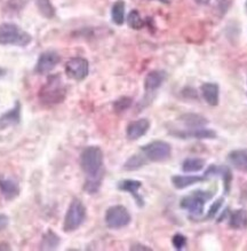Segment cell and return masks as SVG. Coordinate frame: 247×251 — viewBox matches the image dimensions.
Listing matches in <instances>:
<instances>
[{"label":"cell","mask_w":247,"mask_h":251,"mask_svg":"<svg viewBox=\"0 0 247 251\" xmlns=\"http://www.w3.org/2000/svg\"><path fill=\"white\" fill-rule=\"evenodd\" d=\"M80 168L87 176L85 189L90 194L97 192L101 185L103 168V152L97 146H90L80 155Z\"/></svg>","instance_id":"6da1fadb"},{"label":"cell","mask_w":247,"mask_h":251,"mask_svg":"<svg viewBox=\"0 0 247 251\" xmlns=\"http://www.w3.org/2000/svg\"><path fill=\"white\" fill-rule=\"evenodd\" d=\"M31 36L14 23L0 25V45H16L24 47L31 43Z\"/></svg>","instance_id":"7a4b0ae2"},{"label":"cell","mask_w":247,"mask_h":251,"mask_svg":"<svg viewBox=\"0 0 247 251\" xmlns=\"http://www.w3.org/2000/svg\"><path fill=\"white\" fill-rule=\"evenodd\" d=\"M64 97H66V89L59 75L49 77L39 92V99L44 104L60 103L63 101Z\"/></svg>","instance_id":"3957f363"},{"label":"cell","mask_w":247,"mask_h":251,"mask_svg":"<svg viewBox=\"0 0 247 251\" xmlns=\"http://www.w3.org/2000/svg\"><path fill=\"white\" fill-rule=\"evenodd\" d=\"M86 218V208L84 203L78 199H73L67 208V215L64 217L63 230L66 233H71L77 230L83 225Z\"/></svg>","instance_id":"277c9868"},{"label":"cell","mask_w":247,"mask_h":251,"mask_svg":"<svg viewBox=\"0 0 247 251\" xmlns=\"http://www.w3.org/2000/svg\"><path fill=\"white\" fill-rule=\"evenodd\" d=\"M212 192H204V191H195L191 192V194L184 196L181 200L180 206L182 209L188 210L191 215L201 216L204 212V208L206 202L213 198Z\"/></svg>","instance_id":"5b68a950"},{"label":"cell","mask_w":247,"mask_h":251,"mask_svg":"<svg viewBox=\"0 0 247 251\" xmlns=\"http://www.w3.org/2000/svg\"><path fill=\"white\" fill-rule=\"evenodd\" d=\"M142 154L151 162H164L171 157L172 147L168 142L157 140L145 145L141 149Z\"/></svg>","instance_id":"8992f818"},{"label":"cell","mask_w":247,"mask_h":251,"mask_svg":"<svg viewBox=\"0 0 247 251\" xmlns=\"http://www.w3.org/2000/svg\"><path fill=\"white\" fill-rule=\"evenodd\" d=\"M106 224L111 229H120L130 225L132 217L123 205L110 206L106 212Z\"/></svg>","instance_id":"52a82bcc"},{"label":"cell","mask_w":247,"mask_h":251,"mask_svg":"<svg viewBox=\"0 0 247 251\" xmlns=\"http://www.w3.org/2000/svg\"><path fill=\"white\" fill-rule=\"evenodd\" d=\"M66 73L72 79H85L90 73L89 61L84 59V57H73V59H71L67 62Z\"/></svg>","instance_id":"ba28073f"},{"label":"cell","mask_w":247,"mask_h":251,"mask_svg":"<svg viewBox=\"0 0 247 251\" xmlns=\"http://www.w3.org/2000/svg\"><path fill=\"white\" fill-rule=\"evenodd\" d=\"M60 55L56 52L53 50H48V52L43 53L40 55L38 62L36 66V73L37 74H47L52 71L60 62Z\"/></svg>","instance_id":"9c48e42d"},{"label":"cell","mask_w":247,"mask_h":251,"mask_svg":"<svg viewBox=\"0 0 247 251\" xmlns=\"http://www.w3.org/2000/svg\"><path fill=\"white\" fill-rule=\"evenodd\" d=\"M150 128V122L147 118H140V120L132 122L128 124L126 134L130 140H137L143 137Z\"/></svg>","instance_id":"30bf717a"},{"label":"cell","mask_w":247,"mask_h":251,"mask_svg":"<svg viewBox=\"0 0 247 251\" xmlns=\"http://www.w3.org/2000/svg\"><path fill=\"white\" fill-rule=\"evenodd\" d=\"M228 162L236 170L247 174V148L236 149L229 152Z\"/></svg>","instance_id":"8fae6325"},{"label":"cell","mask_w":247,"mask_h":251,"mask_svg":"<svg viewBox=\"0 0 247 251\" xmlns=\"http://www.w3.org/2000/svg\"><path fill=\"white\" fill-rule=\"evenodd\" d=\"M142 187V182L138 180H132V179H127V180H123L118 184V189L120 191L127 192L133 196L136 201L138 206H143L144 205V201L142 199V196L138 194V189Z\"/></svg>","instance_id":"7c38bea8"},{"label":"cell","mask_w":247,"mask_h":251,"mask_svg":"<svg viewBox=\"0 0 247 251\" xmlns=\"http://www.w3.org/2000/svg\"><path fill=\"white\" fill-rule=\"evenodd\" d=\"M0 192L7 201L16 199L20 194V187L18 182L8 178H4L0 176Z\"/></svg>","instance_id":"4fadbf2b"},{"label":"cell","mask_w":247,"mask_h":251,"mask_svg":"<svg viewBox=\"0 0 247 251\" xmlns=\"http://www.w3.org/2000/svg\"><path fill=\"white\" fill-rule=\"evenodd\" d=\"M20 118H21V106L20 102H16L13 109L0 116V131L16 125L20 122Z\"/></svg>","instance_id":"5bb4252c"},{"label":"cell","mask_w":247,"mask_h":251,"mask_svg":"<svg viewBox=\"0 0 247 251\" xmlns=\"http://www.w3.org/2000/svg\"><path fill=\"white\" fill-rule=\"evenodd\" d=\"M206 179H207L206 176L205 177H201V176H173L171 180L175 188L184 189L195 184L205 181Z\"/></svg>","instance_id":"9a60e30c"},{"label":"cell","mask_w":247,"mask_h":251,"mask_svg":"<svg viewBox=\"0 0 247 251\" xmlns=\"http://www.w3.org/2000/svg\"><path fill=\"white\" fill-rule=\"evenodd\" d=\"M211 175H218L220 177H222L223 182H225V192L228 194L230 191V185H231V180H232V175L231 171L228 166H216V165H212L209 166L208 170L206 171L205 176L208 177Z\"/></svg>","instance_id":"2e32d148"},{"label":"cell","mask_w":247,"mask_h":251,"mask_svg":"<svg viewBox=\"0 0 247 251\" xmlns=\"http://www.w3.org/2000/svg\"><path fill=\"white\" fill-rule=\"evenodd\" d=\"M165 80V73L164 71L155 70L151 71L147 75L144 80V89L147 92H152L161 86V84Z\"/></svg>","instance_id":"e0dca14e"},{"label":"cell","mask_w":247,"mask_h":251,"mask_svg":"<svg viewBox=\"0 0 247 251\" xmlns=\"http://www.w3.org/2000/svg\"><path fill=\"white\" fill-rule=\"evenodd\" d=\"M201 90L202 97H204L205 101L209 104V106H218L220 90L216 84L205 83L202 85Z\"/></svg>","instance_id":"ac0fdd59"},{"label":"cell","mask_w":247,"mask_h":251,"mask_svg":"<svg viewBox=\"0 0 247 251\" xmlns=\"http://www.w3.org/2000/svg\"><path fill=\"white\" fill-rule=\"evenodd\" d=\"M229 226L232 229H246L247 228V211L245 209H239L230 215Z\"/></svg>","instance_id":"d6986e66"},{"label":"cell","mask_w":247,"mask_h":251,"mask_svg":"<svg viewBox=\"0 0 247 251\" xmlns=\"http://www.w3.org/2000/svg\"><path fill=\"white\" fill-rule=\"evenodd\" d=\"M182 138H196V139H214L216 138V133L214 131L208 130V128L198 127L194 130H188L187 132H177L175 133Z\"/></svg>","instance_id":"ffe728a7"},{"label":"cell","mask_w":247,"mask_h":251,"mask_svg":"<svg viewBox=\"0 0 247 251\" xmlns=\"http://www.w3.org/2000/svg\"><path fill=\"white\" fill-rule=\"evenodd\" d=\"M180 120L189 127L188 130H194V128L204 127L205 125L207 124L206 118H204L202 116H199V115H196V114H185L180 118Z\"/></svg>","instance_id":"44dd1931"},{"label":"cell","mask_w":247,"mask_h":251,"mask_svg":"<svg viewBox=\"0 0 247 251\" xmlns=\"http://www.w3.org/2000/svg\"><path fill=\"white\" fill-rule=\"evenodd\" d=\"M60 237L56 235V233H54L53 230H48L45 235L43 236L42 241V250H55L57 247L60 246Z\"/></svg>","instance_id":"7402d4cb"},{"label":"cell","mask_w":247,"mask_h":251,"mask_svg":"<svg viewBox=\"0 0 247 251\" xmlns=\"http://www.w3.org/2000/svg\"><path fill=\"white\" fill-rule=\"evenodd\" d=\"M111 18L114 25H121L125 22V2L123 0H118L111 9Z\"/></svg>","instance_id":"603a6c76"},{"label":"cell","mask_w":247,"mask_h":251,"mask_svg":"<svg viewBox=\"0 0 247 251\" xmlns=\"http://www.w3.org/2000/svg\"><path fill=\"white\" fill-rule=\"evenodd\" d=\"M205 161L202 158L191 157L187 158L182 163V170L184 172H198L204 169Z\"/></svg>","instance_id":"cb8c5ba5"},{"label":"cell","mask_w":247,"mask_h":251,"mask_svg":"<svg viewBox=\"0 0 247 251\" xmlns=\"http://www.w3.org/2000/svg\"><path fill=\"white\" fill-rule=\"evenodd\" d=\"M147 158L143 155H133L128 161L124 164V170L126 171H136L145 165Z\"/></svg>","instance_id":"d4e9b609"},{"label":"cell","mask_w":247,"mask_h":251,"mask_svg":"<svg viewBox=\"0 0 247 251\" xmlns=\"http://www.w3.org/2000/svg\"><path fill=\"white\" fill-rule=\"evenodd\" d=\"M36 4L39 12L46 19H52L55 15V8H54L50 0H36Z\"/></svg>","instance_id":"484cf974"},{"label":"cell","mask_w":247,"mask_h":251,"mask_svg":"<svg viewBox=\"0 0 247 251\" xmlns=\"http://www.w3.org/2000/svg\"><path fill=\"white\" fill-rule=\"evenodd\" d=\"M127 25H130V28H132V29L140 30L144 26V21L142 20L140 13L134 9V11H132L130 14H128Z\"/></svg>","instance_id":"4316f807"},{"label":"cell","mask_w":247,"mask_h":251,"mask_svg":"<svg viewBox=\"0 0 247 251\" xmlns=\"http://www.w3.org/2000/svg\"><path fill=\"white\" fill-rule=\"evenodd\" d=\"M132 104V99L131 98H121V99L117 100L116 102H114L113 107H114V110L118 111V113H120V111H125L128 108L131 107Z\"/></svg>","instance_id":"83f0119b"},{"label":"cell","mask_w":247,"mask_h":251,"mask_svg":"<svg viewBox=\"0 0 247 251\" xmlns=\"http://www.w3.org/2000/svg\"><path fill=\"white\" fill-rule=\"evenodd\" d=\"M172 243H173V247L175 249L182 250L187 246V237L182 235V234H175L173 239H172Z\"/></svg>","instance_id":"f1b7e54d"},{"label":"cell","mask_w":247,"mask_h":251,"mask_svg":"<svg viewBox=\"0 0 247 251\" xmlns=\"http://www.w3.org/2000/svg\"><path fill=\"white\" fill-rule=\"evenodd\" d=\"M223 201H225V200H223V198H221V199L216 200V201L213 203L211 209H209V211L207 213V218L208 219L214 218V217L218 215V212L220 211V209H221V206L223 204Z\"/></svg>","instance_id":"f546056e"},{"label":"cell","mask_w":247,"mask_h":251,"mask_svg":"<svg viewBox=\"0 0 247 251\" xmlns=\"http://www.w3.org/2000/svg\"><path fill=\"white\" fill-rule=\"evenodd\" d=\"M9 224V218L7 215H4V213H0V232L7 228Z\"/></svg>","instance_id":"4dcf8cb0"},{"label":"cell","mask_w":247,"mask_h":251,"mask_svg":"<svg viewBox=\"0 0 247 251\" xmlns=\"http://www.w3.org/2000/svg\"><path fill=\"white\" fill-rule=\"evenodd\" d=\"M9 249H11V248H9L8 244H6V243L0 244V250H9Z\"/></svg>","instance_id":"1f68e13d"},{"label":"cell","mask_w":247,"mask_h":251,"mask_svg":"<svg viewBox=\"0 0 247 251\" xmlns=\"http://www.w3.org/2000/svg\"><path fill=\"white\" fill-rule=\"evenodd\" d=\"M208 1L209 0H197V2H199V4H207Z\"/></svg>","instance_id":"d6a6232c"},{"label":"cell","mask_w":247,"mask_h":251,"mask_svg":"<svg viewBox=\"0 0 247 251\" xmlns=\"http://www.w3.org/2000/svg\"><path fill=\"white\" fill-rule=\"evenodd\" d=\"M158 1H160V2H164V4H167V2H170L171 0H158Z\"/></svg>","instance_id":"836d02e7"},{"label":"cell","mask_w":247,"mask_h":251,"mask_svg":"<svg viewBox=\"0 0 247 251\" xmlns=\"http://www.w3.org/2000/svg\"><path fill=\"white\" fill-rule=\"evenodd\" d=\"M245 8H246V13H247V0H246V5H245Z\"/></svg>","instance_id":"e575fe53"}]
</instances>
